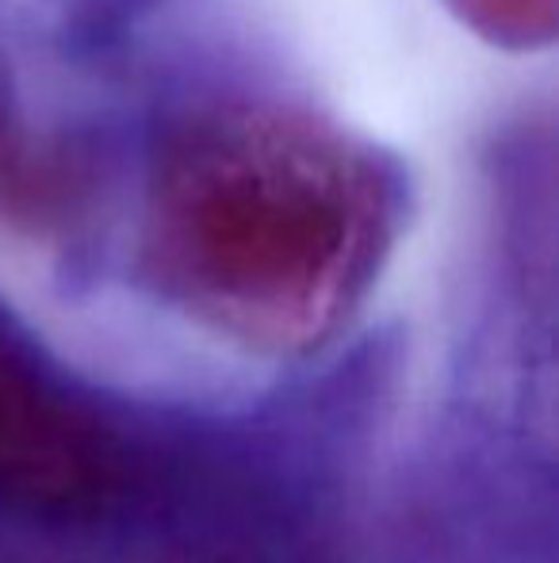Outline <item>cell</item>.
<instances>
[{"instance_id": "obj_1", "label": "cell", "mask_w": 559, "mask_h": 563, "mask_svg": "<svg viewBox=\"0 0 559 563\" xmlns=\"http://www.w3.org/2000/svg\"><path fill=\"white\" fill-rule=\"evenodd\" d=\"M177 208V257L219 303L265 322L306 319L342 284L357 216L326 173L295 162L195 173Z\"/></svg>"}, {"instance_id": "obj_2", "label": "cell", "mask_w": 559, "mask_h": 563, "mask_svg": "<svg viewBox=\"0 0 559 563\" xmlns=\"http://www.w3.org/2000/svg\"><path fill=\"white\" fill-rule=\"evenodd\" d=\"M112 487L104 433L0 349V495L38 510H85Z\"/></svg>"}]
</instances>
